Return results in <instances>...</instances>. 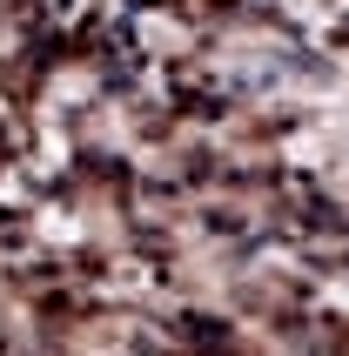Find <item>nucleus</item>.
I'll return each instance as SVG.
<instances>
[{
    "instance_id": "nucleus-2",
    "label": "nucleus",
    "mask_w": 349,
    "mask_h": 356,
    "mask_svg": "<svg viewBox=\"0 0 349 356\" xmlns=\"http://www.w3.org/2000/svg\"><path fill=\"white\" fill-rule=\"evenodd\" d=\"M0 356H7V330H0Z\"/></svg>"
},
{
    "instance_id": "nucleus-1",
    "label": "nucleus",
    "mask_w": 349,
    "mask_h": 356,
    "mask_svg": "<svg viewBox=\"0 0 349 356\" xmlns=\"http://www.w3.org/2000/svg\"><path fill=\"white\" fill-rule=\"evenodd\" d=\"M40 20L60 27V34H67V27H88V20H95V0H40Z\"/></svg>"
}]
</instances>
